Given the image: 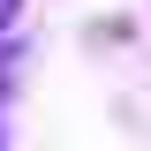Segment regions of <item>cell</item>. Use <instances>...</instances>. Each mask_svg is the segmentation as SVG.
Returning a JSON list of instances; mask_svg holds the SVG:
<instances>
[{
  "mask_svg": "<svg viewBox=\"0 0 151 151\" xmlns=\"http://www.w3.org/2000/svg\"><path fill=\"white\" fill-rule=\"evenodd\" d=\"M15 15H23V0H0V38L15 30Z\"/></svg>",
  "mask_w": 151,
  "mask_h": 151,
  "instance_id": "6da1fadb",
  "label": "cell"
}]
</instances>
